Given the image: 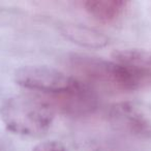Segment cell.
Wrapping results in <instances>:
<instances>
[{
	"mask_svg": "<svg viewBox=\"0 0 151 151\" xmlns=\"http://www.w3.org/2000/svg\"><path fill=\"white\" fill-rule=\"evenodd\" d=\"M0 118L5 128L15 134L36 138L51 128L55 118L52 104L32 95H13L0 105Z\"/></svg>",
	"mask_w": 151,
	"mask_h": 151,
	"instance_id": "6da1fadb",
	"label": "cell"
},
{
	"mask_svg": "<svg viewBox=\"0 0 151 151\" xmlns=\"http://www.w3.org/2000/svg\"><path fill=\"white\" fill-rule=\"evenodd\" d=\"M69 67L89 83L119 91L136 90L124 69L115 61L86 54H70Z\"/></svg>",
	"mask_w": 151,
	"mask_h": 151,
	"instance_id": "7a4b0ae2",
	"label": "cell"
},
{
	"mask_svg": "<svg viewBox=\"0 0 151 151\" xmlns=\"http://www.w3.org/2000/svg\"><path fill=\"white\" fill-rule=\"evenodd\" d=\"M14 80L19 86L29 90L40 91L51 96L69 92L82 81L46 65H25L14 73Z\"/></svg>",
	"mask_w": 151,
	"mask_h": 151,
	"instance_id": "3957f363",
	"label": "cell"
},
{
	"mask_svg": "<svg viewBox=\"0 0 151 151\" xmlns=\"http://www.w3.org/2000/svg\"><path fill=\"white\" fill-rule=\"evenodd\" d=\"M110 116L121 129L140 138L151 139V101H120L112 106Z\"/></svg>",
	"mask_w": 151,
	"mask_h": 151,
	"instance_id": "277c9868",
	"label": "cell"
},
{
	"mask_svg": "<svg viewBox=\"0 0 151 151\" xmlns=\"http://www.w3.org/2000/svg\"><path fill=\"white\" fill-rule=\"evenodd\" d=\"M112 57L124 69L136 90L151 86V50L122 49L116 50Z\"/></svg>",
	"mask_w": 151,
	"mask_h": 151,
	"instance_id": "5b68a950",
	"label": "cell"
},
{
	"mask_svg": "<svg viewBox=\"0 0 151 151\" xmlns=\"http://www.w3.org/2000/svg\"><path fill=\"white\" fill-rule=\"evenodd\" d=\"M53 107L60 108L64 113L73 116H85L93 113L97 107V97L93 89L83 82L69 92L53 96Z\"/></svg>",
	"mask_w": 151,
	"mask_h": 151,
	"instance_id": "8992f818",
	"label": "cell"
},
{
	"mask_svg": "<svg viewBox=\"0 0 151 151\" xmlns=\"http://www.w3.org/2000/svg\"><path fill=\"white\" fill-rule=\"evenodd\" d=\"M60 31L66 40L83 48L101 49L110 42V38L104 32L84 25L64 24L61 26Z\"/></svg>",
	"mask_w": 151,
	"mask_h": 151,
	"instance_id": "52a82bcc",
	"label": "cell"
},
{
	"mask_svg": "<svg viewBox=\"0 0 151 151\" xmlns=\"http://www.w3.org/2000/svg\"><path fill=\"white\" fill-rule=\"evenodd\" d=\"M82 5L85 11L99 22L112 23L123 15L128 2L123 0H88L82 2Z\"/></svg>",
	"mask_w": 151,
	"mask_h": 151,
	"instance_id": "ba28073f",
	"label": "cell"
},
{
	"mask_svg": "<svg viewBox=\"0 0 151 151\" xmlns=\"http://www.w3.org/2000/svg\"><path fill=\"white\" fill-rule=\"evenodd\" d=\"M32 151H67L61 142L56 140H47L38 143L33 147Z\"/></svg>",
	"mask_w": 151,
	"mask_h": 151,
	"instance_id": "9c48e42d",
	"label": "cell"
}]
</instances>
